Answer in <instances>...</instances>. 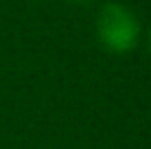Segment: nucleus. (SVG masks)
Instances as JSON below:
<instances>
[{
	"mask_svg": "<svg viewBox=\"0 0 151 149\" xmlns=\"http://www.w3.org/2000/svg\"><path fill=\"white\" fill-rule=\"evenodd\" d=\"M96 33L101 44L112 53H127L138 44L140 22L132 9L121 2H105L96 15Z\"/></svg>",
	"mask_w": 151,
	"mask_h": 149,
	"instance_id": "f257e3e1",
	"label": "nucleus"
},
{
	"mask_svg": "<svg viewBox=\"0 0 151 149\" xmlns=\"http://www.w3.org/2000/svg\"><path fill=\"white\" fill-rule=\"evenodd\" d=\"M70 2H77V4H88V2H92V0H70Z\"/></svg>",
	"mask_w": 151,
	"mask_h": 149,
	"instance_id": "f03ea898",
	"label": "nucleus"
},
{
	"mask_svg": "<svg viewBox=\"0 0 151 149\" xmlns=\"http://www.w3.org/2000/svg\"><path fill=\"white\" fill-rule=\"evenodd\" d=\"M147 44H149V48H151V31H149V37H147Z\"/></svg>",
	"mask_w": 151,
	"mask_h": 149,
	"instance_id": "7ed1b4c3",
	"label": "nucleus"
}]
</instances>
